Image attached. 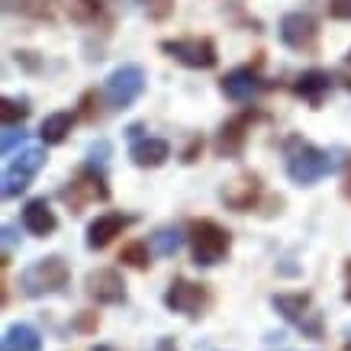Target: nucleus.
<instances>
[{
  "label": "nucleus",
  "instance_id": "nucleus-29",
  "mask_svg": "<svg viewBox=\"0 0 351 351\" xmlns=\"http://www.w3.org/2000/svg\"><path fill=\"white\" fill-rule=\"evenodd\" d=\"M155 351H178V345H174L171 339H161L158 345H155Z\"/></svg>",
  "mask_w": 351,
  "mask_h": 351
},
{
  "label": "nucleus",
  "instance_id": "nucleus-28",
  "mask_svg": "<svg viewBox=\"0 0 351 351\" xmlns=\"http://www.w3.org/2000/svg\"><path fill=\"white\" fill-rule=\"evenodd\" d=\"M345 300L351 303V258L345 261Z\"/></svg>",
  "mask_w": 351,
  "mask_h": 351
},
{
  "label": "nucleus",
  "instance_id": "nucleus-16",
  "mask_svg": "<svg viewBox=\"0 0 351 351\" xmlns=\"http://www.w3.org/2000/svg\"><path fill=\"white\" fill-rule=\"evenodd\" d=\"M248 126H252V113H242V117L226 119L219 136H216V152L219 155H239L248 138Z\"/></svg>",
  "mask_w": 351,
  "mask_h": 351
},
{
  "label": "nucleus",
  "instance_id": "nucleus-26",
  "mask_svg": "<svg viewBox=\"0 0 351 351\" xmlns=\"http://www.w3.org/2000/svg\"><path fill=\"white\" fill-rule=\"evenodd\" d=\"M332 20H351V0H329Z\"/></svg>",
  "mask_w": 351,
  "mask_h": 351
},
{
  "label": "nucleus",
  "instance_id": "nucleus-18",
  "mask_svg": "<svg viewBox=\"0 0 351 351\" xmlns=\"http://www.w3.org/2000/svg\"><path fill=\"white\" fill-rule=\"evenodd\" d=\"M293 90H297L306 104H313V107H319L322 97L332 90V77L326 75V71H306V75L297 77V84H293Z\"/></svg>",
  "mask_w": 351,
  "mask_h": 351
},
{
  "label": "nucleus",
  "instance_id": "nucleus-12",
  "mask_svg": "<svg viewBox=\"0 0 351 351\" xmlns=\"http://www.w3.org/2000/svg\"><path fill=\"white\" fill-rule=\"evenodd\" d=\"M219 197H223V203L229 210L248 213L258 203V197H261V178L252 174V171H245V174H239V178H232V181L226 184L223 191H219Z\"/></svg>",
  "mask_w": 351,
  "mask_h": 351
},
{
  "label": "nucleus",
  "instance_id": "nucleus-30",
  "mask_svg": "<svg viewBox=\"0 0 351 351\" xmlns=\"http://www.w3.org/2000/svg\"><path fill=\"white\" fill-rule=\"evenodd\" d=\"M345 81H348V87H351V52H348V58H345Z\"/></svg>",
  "mask_w": 351,
  "mask_h": 351
},
{
  "label": "nucleus",
  "instance_id": "nucleus-9",
  "mask_svg": "<svg viewBox=\"0 0 351 351\" xmlns=\"http://www.w3.org/2000/svg\"><path fill=\"white\" fill-rule=\"evenodd\" d=\"M43 165H45L43 149H23L20 155L7 165V171H3V197H7V200L20 197V193L32 184V178L39 174Z\"/></svg>",
  "mask_w": 351,
  "mask_h": 351
},
{
  "label": "nucleus",
  "instance_id": "nucleus-13",
  "mask_svg": "<svg viewBox=\"0 0 351 351\" xmlns=\"http://www.w3.org/2000/svg\"><path fill=\"white\" fill-rule=\"evenodd\" d=\"M136 223L132 216H123V213H104L97 216L94 223L87 226V248H94V252H100V248H107L117 235H123L129 229V226Z\"/></svg>",
  "mask_w": 351,
  "mask_h": 351
},
{
  "label": "nucleus",
  "instance_id": "nucleus-2",
  "mask_svg": "<svg viewBox=\"0 0 351 351\" xmlns=\"http://www.w3.org/2000/svg\"><path fill=\"white\" fill-rule=\"evenodd\" d=\"M71 280V271L64 265L58 255H49V258H39L32 261L26 271L20 274V290L26 297L39 300V297H52V293H62Z\"/></svg>",
  "mask_w": 351,
  "mask_h": 351
},
{
  "label": "nucleus",
  "instance_id": "nucleus-24",
  "mask_svg": "<svg viewBox=\"0 0 351 351\" xmlns=\"http://www.w3.org/2000/svg\"><path fill=\"white\" fill-rule=\"evenodd\" d=\"M119 261L123 265H129V267H149V245L145 242H129V245H123V252H119Z\"/></svg>",
  "mask_w": 351,
  "mask_h": 351
},
{
  "label": "nucleus",
  "instance_id": "nucleus-20",
  "mask_svg": "<svg viewBox=\"0 0 351 351\" xmlns=\"http://www.w3.org/2000/svg\"><path fill=\"white\" fill-rule=\"evenodd\" d=\"M71 126H75V113H52V117L43 119L39 136H43L45 145H58V142H64V138H68Z\"/></svg>",
  "mask_w": 351,
  "mask_h": 351
},
{
  "label": "nucleus",
  "instance_id": "nucleus-15",
  "mask_svg": "<svg viewBox=\"0 0 351 351\" xmlns=\"http://www.w3.org/2000/svg\"><path fill=\"white\" fill-rule=\"evenodd\" d=\"M23 226H26V232L39 235V239H45V235H52L58 229V219H55L52 206L45 203V197H36V200L23 206Z\"/></svg>",
  "mask_w": 351,
  "mask_h": 351
},
{
  "label": "nucleus",
  "instance_id": "nucleus-1",
  "mask_svg": "<svg viewBox=\"0 0 351 351\" xmlns=\"http://www.w3.org/2000/svg\"><path fill=\"white\" fill-rule=\"evenodd\" d=\"M335 165H339L335 155L309 145L303 138H290L287 142V174H290V181L300 184V187H313L316 181L329 178L332 171H335Z\"/></svg>",
  "mask_w": 351,
  "mask_h": 351
},
{
  "label": "nucleus",
  "instance_id": "nucleus-11",
  "mask_svg": "<svg viewBox=\"0 0 351 351\" xmlns=\"http://www.w3.org/2000/svg\"><path fill=\"white\" fill-rule=\"evenodd\" d=\"M319 39V26L309 13H287L280 20V43L293 52H313Z\"/></svg>",
  "mask_w": 351,
  "mask_h": 351
},
{
  "label": "nucleus",
  "instance_id": "nucleus-3",
  "mask_svg": "<svg viewBox=\"0 0 351 351\" xmlns=\"http://www.w3.org/2000/svg\"><path fill=\"white\" fill-rule=\"evenodd\" d=\"M271 306H274L277 313L293 326V329L303 332L306 339L319 341L322 335H326L322 313L316 309V303H313L309 293H274V297H271Z\"/></svg>",
  "mask_w": 351,
  "mask_h": 351
},
{
  "label": "nucleus",
  "instance_id": "nucleus-21",
  "mask_svg": "<svg viewBox=\"0 0 351 351\" xmlns=\"http://www.w3.org/2000/svg\"><path fill=\"white\" fill-rule=\"evenodd\" d=\"M184 245V235L178 232V229H158V232L152 235V252L158 258H171L178 255Z\"/></svg>",
  "mask_w": 351,
  "mask_h": 351
},
{
  "label": "nucleus",
  "instance_id": "nucleus-10",
  "mask_svg": "<svg viewBox=\"0 0 351 351\" xmlns=\"http://www.w3.org/2000/svg\"><path fill=\"white\" fill-rule=\"evenodd\" d=\"M84 293L94 300V303H100V306H117V303L126 300V284H123L119 271H113V267H97V271L87 274Z\"/></svg>",
  "mask_w": 351,
  "mask_h": 351
},
{
  "label": "nucleus",
  "instance_id": "nucleus-6",
  "mask_svg": "<svg viewBox=\"0 0 351 351\" xmlns=\"http://www.w3.org/2000/svg\"><path fill=\"white\" fill-rule=\"evenodd\" d=\"M145 90V71L138 64H123L104 84V97H107L110 110H126L138 100V94Z\"/></svg>",
  "mask_w": 351,
  "mask_h": 351
},
{
  "label": "nucleus",
  "instance_id": "nucleus-25",
  "mask_svg": "<svg viewBox=\"0 0 351 351\" xmlns=\"http://www.w3.org/2000/svg\"><path fill=\"white\" fill-rule=\"evenodd\" d=\"M23 142H26V132H23L20 126H7V129H3V142H0V152H3V155H10V152L16 149V145H23Z\"/></svg>",
  "mask_w": 351,
  "mask_h": 351
},
{
  "label": "nucleus",
  "instance_id": "nucleus-27",
  "mask_svg": "<svg viewBox=\"0 0 351 351\" xmlns=\"http://www.w3.org/2000/svg\"><path fill=\"white\" fill-rule=\"evenodd\" d=\"M200 149H203V142H200V138H193L191 149L184 152V161H197V152H200Z\"/></svg>",
  "mask_w": 351,
  "mask_h": 351
},
{
  "label": "nucleus",
  "instance_id": "nucleus-31",
  "mask_svg": "<svg viewBox=\"0 0 351 351\" xmlns=\"http://www.w3.org/2000/svg\"><path fill=\"white\" fill-rule=\"evenodd\" d=\"M90 351H113L110 345H97V348H90Z\"/></svg>",
  "mask_w": 351,
  "mask_h": 351
},
{
  "label": "nucleus",
  "instance_id": "nucleus-23",
  "mask_svg": "<svg viewBox=\"0 0 351 351\" xmlns=\"http://www.w3.org/2000/svg\"><path fill=\"white\" fill-rule=\"evenodd\" d=\"M64 7L75 23H94L100 16V0H68Z\"/></svg>",
  "mask_w": 351,
  "mask_h": 351
},
{
  "label": "nucleus",
  "instance_id": "nucleus-7",
  "mask_svg": "<svg viewBox=\"0 0 351 351\" xmlns=\"http://www.w3.org/2000/svg\"><path fill=\"white\" fill-rule=\"evenodd\" d=\"M165 306L181 313V316L197 319V316H203V309L210 306V290L203 287V284L187 280V277H174L171 287L165 290Z\"/></svg>",
  "mask_w": 351,
  "mask_h": 351
},
{
  "label": "nucleus",
  "instance_id": "nucleus-5",
  "mask_svg": "<svg viewBox=\"0 0 351 351\" xmlns=\"http://www.w3.org/2000/svg\"><path fill=\"white\" fill-rule=\"evenodd\" d=\"M62 200L71 206V213H81L87 203H104L110 200V187H107V178H104V171H97L94 165H87V168H81L68 181V187L62 191Z\"/></svg>",
  "mask_w": 351,
  "mask_h": 351
},
{
  "label": "nucleus",
  "instance_id": "nucleus-32",
  "mask_svg": "<svg viewBox=\"0 0 351 351\" xmlns=\"http://www.w3.org/2000/svg\"><path fill=\"white\" fill-rule=\"evenodd\" d=\"M345 193H348V197H351V174H348V187H345Z\"/></svg>",
  "mask_w": 351,
  "mask_h": 351
},
{
  "label": "nucleus",
  "instance_id": "nucleus-17",
  "mask_svg": "<svg viewBox=\"0 0 351 351\" xmlns=\"http://www.w3.org/2000/svg\"><path fill=\"white\" fill-rule=\"evenodd\" d=\"M129 158L136 161L138 168H158L171 158V145L165 138H136L132 149H129Z\"/></svg>",
  "mask_w": 351,
  "mask_h": 351
},
{
  "label": "nucleus",
  "instance_id": "nucleus-4",
  "mask_svg": "<svg viewBox=\"0 0 351 351\" xmlns=\"http://www.w3.org/2000/svg\"><path fill=\"white\" fill-rule=\"evenodd\" d=\"M229 232L213 219H193L191 223V248H193V265L213 267L229 255Z\"/></svg>",
  "mask_w": 351,
  "mask_h": 351
},
{
  "label": "nucleus",
  "instance_id": "nucleus-22",
  "mask_svg": "<svg viewBox=\"0 0 351 351\" xmlns=\"http://www.w3.org/2000/svg\"><path fill=\"white\" fill-rule=\"evenodd\" d=\"M29 117V107L23 104V100H10V97H3V104H0V126H20L23 119Z\"/></svg>",
  "mask_w": 351,
  "mask_h": 351
},
{
  "label": "nucleus",
  "instance_id": "nucleus-8",
  "mask_svg": "<svg viewBox=\"0 0 351 351\" xmlns=\"http://www.w3.org/2000/svg\"><path fill=\"white\" fill-rule=\"evenodd\" d=\"M161 52L171 55L174 62L187 64V68H200V71H210L219 62L213 39H165Z\"/></svg>",
  "mask_w": 351,
  "mask_h": 351
},
{
  "label": "nucleus",
  "instance_id": "nucleus-19",
  "mask_svg": "<svg viewBox=\"0 0 351 351\" xmlns=\"http://www.w3.org/2000/svg\"><path fill=\"white\" fill-rule=\"evenodd\" d=\"M3 351H43V335L26 322H13L3 332Z\"/></svg>",
  "mask_w": 351,
  "mask_h": 351
},
{
  "label": "nucleus",
  "instance_id": "nucleus-14",
  "mask_svg": "<svg viewBox=\"0 0 351 351\" xmlns=\"http://www.w3.org/2000/svg\"><path fill=\"white\" fill-rule=\"evenodd\" d=\"M219 90H223L229 100H235V104H248L252 97H258L265 90V81H261L252 68H235V71H229V75L219 81Z\"/></svg>",
  "mask_w": 351,
  "mask_h": 351
}]
</instances>
